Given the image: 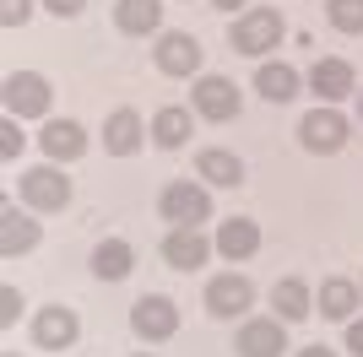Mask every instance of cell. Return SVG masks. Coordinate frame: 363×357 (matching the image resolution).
<instances>
[{"label":"cell","instance_id":"cell-1","mask_svg":"<svg viewBox=\"0 0 363 357\" xmlns=\"http://www.w3.org/2000/svg\"><path fill=\"white\" fill-rule=\"evenodd\" d=\"M157 211H163V222H174V227H201L212 217V195L201 190L196 178H174V184H163V195H157Z\"/></svg>","mask_w":363,"mask_h":357},{"label":"cell","instance_id":"cell-2","mask_svg":"<svg viewBox=\"0 0 363 357\" xmlns=\"http://www.w3.org/2000/svg\"><path fill=\"white\" fill-rule=\"evenodd\" d=\"M0 98H6V114L11 119H38L55 103V92H49V81L38 71H11L0 81Z\"/></svg>","mask_w":363,"mask_h":357},{"label":"cell","instance_id":"cell-3","mask_svg":"<svg viewBox=\"0 0 363 357\" xmlns=\"http://www.w3.org/2000/svg\"><path fill=\"white\" fill-rule=\"evenodd\" d=\"M228 44L239 49V55H266V49H277L282 44V11H272V6L244 11L239 22H233V33H228Z\"/></svg>","mask_w":363,"mask_h":357},{"label":"cell","instance_id":"cell-4","mask_svg":"<svg viewBox=\"0 0 363 357\" xmlns=\"http://www.w3.org/2000/svg\"><path fill=\"white\" fill-rule=\"evenodd\" d=\"M130 330H136L141 341H168L174 330H179V309H174V298L163 293H147L130 303Z\"/></svg>","mask_w":363,"mask_h":357},{"label":"cell","instance_id":"cell-5","mask_svg":"<svg viewBox=\"0 0 363 357\" xmlns=\"http://www.w3.org/2000/svg\"><path fill=\"white\" fill-rule=\"evenodd\" d=\"M16 184H22V200L33 211H65V200H71V178L60 168H22Z\"/></svg>","mask_w":363,"mask_h":357},{"label":"cell","instance_id":"cell-6","mask_svg":"<svg viewBox=\"0 0 363 357\" xmlns=\"http://www.w3.org/2000/svg\"><path fill=\"white\" fill-rule=\"evenodd\" d=\"M298 141L309 152H342L347 147V119L336 114L331 103H320V108H309V114L298 119Z\"/></svg>","mask_w":363,"mask_h":357},{"label":"cell","instance_id":"cell-7","mask_svg":"<svg viewBox=\"0 0 363 357\" xmlns=\"http://www.w3.org/2000/svg\"><path fill=\"white\" fill-rule=\"evenodd\" d=\"M250 303H255V287H250V276H239V271L206 282V314H217V319H239Z\"/></svg>","mask_w":363,"mask_h":357},{"label":"cell","instance_id":"cell-8","mask_svg":"<svg viewBox=\"0 0 363 357\" xmlns=\"http://www.w3.org/2000/svg\"><path fill=\"white\" fill-rule=\"evenodd\" d=\"M233 352L239 357H282L288 352V319H244Z\"/></svg>","mask_w":363,"mask_h":357},{"label":"cell","instance_id":"cell-9","mask_svg":"<svg viewBox=\"0 0 363 357\" xmlns=\"http://www.w3.org/2000/svg\"><path fill=\"white\" fill-rule=\"evenodd\" d=\"M76 336H82V319H76V309H65V303H49V309L33 314V341L49 346V352H65Z\"/></svg>","mask_w":363,"mask_h":357},{"label":"cell","instance_id":"cell-10","mask_svg":"<svg viewBox=\"0 0 363 357\" xmlns=\"http://www.w3.org/2000/svg\"><path fill=\"white\" fill-rule=\"evenodd\" d=\"M196 114L212 125H228L239 114V87L228 76H196Z\"/></svg>","mask_w":363,"mask_h":357},{"label":"cell","instance_id":"cell-11","mask_svg":"<svg viewBox=\"0 0 363 357\" xmlns=\"http://www.w3.org/2000/svg\"><path fill=\"white\" fill-rule=\"evenodd\" d=\"M217 244L201 227H168V238H163V260L174 271H196V266H206V254H212Z\"/></svg>","mask_w":363,"mask_h":357},{"label":"cell","instance_id":"cell-12","mask_svg":"<svg viewBox=\"0 0 363 357\" xmlns=\"http://www.w3.org/2000/svg\"><path fill=\"white\" fill-rule=\"evenodd\" d=\"M157 71L163 76H196L201 71V44L190 33H157Z\"/></svg>","mask_w":363,"mask_h":357},{"label":"cell","instance_id":"cell-13","mask_svg":"<svg viewBox=\"0 0 363 357\" xmlns=\"http://www.w3.org/2000/svg\"><path fill=\"white\" fill-rule=\"evenodd\" d=\"M141 141H147V125H141L136 108H114V114L104 119V147L114 152V157H136Z\"/></svg>","mask_w":363,"mask_h":357},{"label":"cell","instance_id":"cell-14","mask_svg":"<svg viewBox=\"0 0 363 357\" xmlns=\"http://www.w3.org/2000/svg\"><path fill=\"white\" fill-rule=\"evenodd\" d=\"M309 87L320 92V103H342V98L358 92V76H352L347 60H320L315 71H309Z\"/></svg>","mask_w":363,"mask_h":357},{"label":"cell","instance_id":"cell-15","mask_svg":"<svg viewBox=\"0 0 363 357\" xmlns=\"http://www.w3.org/2000/svg\"><path fill=\"white\" fill-rule=\"evenodd\" d=\"M38 147H44L55 163H76V157L87 152V130H82L76 119H49L44 135H38Z\"/></svg>","mask_w":363,"mask_h":357},{"label":"cell","instance_id":"cell-16","mask_svg":"<svg viewBox=\"0 0 363 357\" xmlns=\"http://www.w3.org/2000/svg\"><path fill=\"white\" fill-rule=\"evenodd\" d=\"M217 254H223V260H233V266H239V260H250V254L260 249V227L250 222V217H228L223 227H217Z\"/></svg>","mask_w":363,"mask_h":357},{"label":"cell","instance_id":"cell-17","mask_svg":"<svg viewBox=\"0 0 363 357\" xmlns=\"http://www.w3.org/2000/svg\"><path fill=\"white\" fill-rule=\"evenodd\" d=\"M114 28L130 33V38L157 33L163 28V0H120V6H114Z\"/></svg>","mask_w":363,"mask_h":357},{"label":"cell","instance_id":"cell-18","mask_svg":"<svg viewBox=\"0 0 363 357\" xmlns=\"http://www.w3.org/2000/svg\"><path fill=\"white\" fill-rule=\"evenodd\" d=\"M315 314H325V319H342V325H347L352 314H358V287L342 282V276H325V282H320V293H315Z\"/></svg>","mask_w":363,"mask_h":357},{"label":"cell","instance_id":"cell-19","mask_svg":"<svg viewBox=\"0 0 363 357\" xmlns=\"http://www.w3.org/2000/svg\"><path fill=\"white\" fill-rule=\"evenodd\" d=\"M272 309H277V319L298 325V319H309V314H315V298H309V287H303L298 276H282V282L272 287Z\"/></svg>","mask_w":363,"mask_h":357},{"label":"cell","instance_id":"cell-20","mask_svg":"<svg viewBox=\"0 0 363 357\" xmlns=\"http://www.w3.org/2000/svg\"><path fill=\"white\" fill-rule=\"evenodd\" d=\"M92 271H98L104 282H125V276L136 271V249H130L125 238H104V244L92 249Z\"/></svg>","mask_w":363,"mask_h":357},{"label":"cell","instance_id":"cell-21","mask_svg":"<svg viewBox=\"0 0 363 357\" xmlns=\"http://www.w3.org/2000/svg\"><path fill=\"white\" fill-rule=\"evenodd\" d=\"M196 174L206 178V184H217V190H233V184H244V163L233 157V152H223V147H206L196 157Z\"/></svg>","mask_w":363,"mask_h":357},{"label":"cell","instance_id":"cell-22","mask_svg":"<svg viewBox=\"0 0 363 357\" xmlns=\"http://www.w3.org/2000/svg\"><path fill=\"white\" fill-rule=\"evenodd\" d=\"M33 244H38V222L22 217L16 206H6V211H0V254L11 260V254H28Z\"/></svg>","mask_w":363,"mask_h":357},{"label":"cell","instance_id":"cell-23","mask_svg":"<svg viewBox=\"0 0 363 357\" xmlns=\"http://www.w3.org/2000/svg\"><path fill=\"white\" fill-rule=\"evenodd\" d=\"M152 141L163 152L184 147V141H190V108H157V114H152Z\"/></svg>","mask_w":363,"mask_h":357},{"label":"cell","instance_id":"cell-24","mask_svg":"<svg viewBox=\"0 0 363 357\" xmlns=\"http://www.w3.org/2000/svg\"><path fill=\"white\" fill-rule=\"evenodd\" d=\"M255 92L272 98V103H288V98H298V71H293V65H260Z\"/></svg>","mask_w":363,"mask_h":357},{"label":"cell","instance_id":"cell-25","mask_svg":"<svg viewBox=\"0 0 363 357\" xmlns=\"http://www.w3.org/2000/svg\"><path fill=\"white\" fill-rule=\"evenodd\" d=\"M331 28L336 33H363V0H331Z\"/></svg>","mask_w":363,"mask_h":357},{"label":"cell","instance_id":"cell-26","mask_svg":"<svg viewBox=\"0 0 363 357\" xmlns=\"http://www.w3.org/2000/svg\"><path fill=\"white\" fill-rule=\"evenodd\" d=\"M33 16V0H0V28H22Z\"/></svg>","mask_w":363,"mask_h":357},{"label":"cell","instance_id":"cell-27","mask_svg":"<svg viewBox=\"0 0 363 357\" xmlns=\"http://www.w3.org/2000/svg\"><path fill=\"white\" fill-rule=\"evenodd\" d=\"M16 152H22V130H16V119L6 114V119H0V157H6V163H11Z\"/></svg>","mask_w":363,"mask_h":357},{"label":"cell","instance_id":"cell-28","mask_svg":"<svg viewBox=\"0 0 363 357\" xmlns=\"http://www.w3.org/2000/svg\"><path fill=\"white\" fill-rule=\"evenodd\" d=\"M16 309H22V293H16V287H0V325L6 330L16 325Z\"/></svg>","mask_w":363,"mask_h":357},{"label":"cell","instance_id":"cell-29","mask_svg":"<svg viewBox=\"0 0 363 357\" xmlns=\"http://www.w3.org/2000/svg\"><path fill=\"white\" fill-rule=\"evenodd\" d=\"M49 11L55 16H82V6H87V0H44Z\"/></svg>","mask_w":363,"mask_h":357},{"label":"cell","instance_id":"cell-30","mask_svg":"<svg viewBox=\"0 0 363 357\" xmlns=\"http://www.w3.org/2000/svg\"><path fill=\"white\" fill-rule=\"evenodd\" d=\"M347 352L363 357V319H347Z\"/></svg>","mask_w":363,"mask_h":357},{"label":"cell","instance_id":"cell-31","mask_svg":"<svg viewBox=\"0 0 363 357\" xmlns=\"http://www.w3.org/2000/svg\"><path fill=\"white\" fill-rule=\"evenodd\" d=\"M293 357H336L331 346H303V352H293Z\"/></svg>","mask_w":363,"mask_h":357},{"label":"cell","instance_id":"cell-32","mask_svg":"<svg viewBox=\"0 0 363 357\" xmlns=\"http://www.w3.org/2000/svg\"><path fill=\"white\" fill-rule=\"evenodd\" d=\"M212 6H223V11H239V6H244V0H212Z\"/></svg>","mask_w":363,"mask_h":357},{"label":"cell","instance_id":"cell-33","mask_svg":"<svg viewBox=\"0 0 363 357\" xmlns=\"http://www.w3.org/2000/svg\"><path fill=\"white\" fill-rule=\"evenodd\" d=\"M358 119H363V87H358Z\"/></svg>","mask_w":363,"mask_h":357},{"label":"cell","instance_id":"cell-34","mask_svg":"<svg viewBox=\"0 0 363 357\" xmlns=\"http://www.w3.org/2000/svg\"><path fill=\"white\" fill-rule=\"evenodd\" d=\"M136 357H152V352H136Z\"/></svg>","mask_w":363,"mask_h":357},{"label":"cell","instance_id":"cell-35","mask_svg":"<svg viewBox=\"0 0 363 357\" xmlns=\"http://www.w3.org/2000/svg\"><path fill=\"white\" fill-rule=\"evenodd\" d=\"M6 357H16V352H6Z\"/></svg>","mask_w":363,"mask_h":357}]
</instances>
